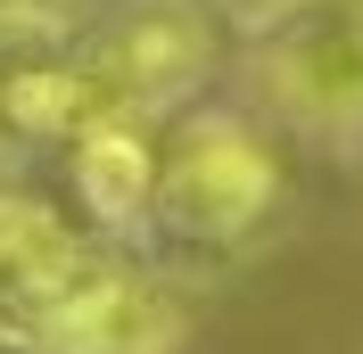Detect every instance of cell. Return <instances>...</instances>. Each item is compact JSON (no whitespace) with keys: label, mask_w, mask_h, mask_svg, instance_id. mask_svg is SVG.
I'll return each instance as SVG.
<instances>
[{"label":"cell","mask_w":363,"mask_h":354,"mask_svg":"<svg viewBox=\"0 0 363 354\" xmlns=\"http://www.w3.org/2000/svg\"><path fill=\"white\" fill-rule=\"evenodd\" d=\"M281 206V165H272L264 132L240 124L223 108L182 115L165 140V181H157V215L140 239L157 247V264L174 272H223L256 247V231Z\"/></svg>","instance_id":"6da1fadb"},{"label":"cell","mask_w":363,"mask_h":354,"mask_svg":"<svg viewBox=\"0 0 363 354\" xmlns=\"http://www.w3.org/2000/svg\"><path fill=\"white\" fill-rule=\"evenodd\" d=\"M83 58L108 91V115H165L215 67V17L206 0H124L83 33Z\"/></svg>","instance_id":"7a4b0ae2"},{"label":"cell","mask_w":363,"mask_h":354,"mask_svg":"<svg viewBox=\"0 0 363 354\" xmlns=\"http://www.w3.org/2000/svg\"><path fill=\"white\" fill-rule=\"evenodd\" d=\"M91 124H108V91L91 74L83 42L67 33V17H50V8L0 17V132L83 140Z\"/></svg>","instance_id":"3957f363"},{"label":"cell","mask_w":363,"mask_h":354,"mask_svg":"<svg viewBox=\"0 0 363 354\" xmlns=\"http://www.w3.org/2000/svg\"><path fill=\"white\" fill-rule=\"evenodd\" d=\"M256 83L306 132H363V0H322L272 33L256 50Z\"/></svg>","instance_id":"277c9868"},{"label":"cell","mask_w":363,"mask_h":354,"mask_svg":"<svg viewBox=\"0 0 363 354\" xmlns=\"http://www.w3.org/2000/svg\"><path fill=\"white\" fill-rule=\"evenodd\" d=\"M157 181H165V149H149L133 115H108L74 140V190H83V215L108 231V239H140L149 215H157Z\"/></svg>","instance_id":"5b68a950"},{"label":"cell","mask_w":363,"mask_h":354,"mask_svg":"<svg viewBox=\"0 0 363 354\" xmlns=\"http://www.w3.org/2000/svg\"><path fill=\"white\" fill-rule=\"evenodd\" d=\"M91 247L67 231V215L25 190V181H0V321H33L42 297L83 264Z\"/></svg>","instance_id":"8992f818"},{"label":"cell","mask_w":363,"mask_h":354,"mask_svg":"<svg viewBox=\"0 0 363 354\" xmlns=\"http://www.w3.org/2000/svg\"><path fill=\"white\" fill-rule=\"evenodd\" d=\"M215 8H223V17L240 25V33H256V42H272V33H289L297 17H314L322 0H215Z\"/></svg>","instance_id":"52a82bcc"},{"label":"cell","mask_w":363,"mask_h":354,"mask_svg":"<svg viewBox=\"0 0 363 354\" xmlns=\"http://www.w3.org/2000/svg\"><path fill=\"white\" fill-rule=\"evenodd\" d=\"M0 354H42V338L17 330V321H0Z\"/></svg>","instance_id":"ba28073f"},{"label":"cell","mask_w":363,"mask_h":354,"mask_svg":"<svg viewBox=\"0 0 363 354\" xmlns=\"http://www.w3.org/2000/svg\"><path fill=\"white\" fill-rule=\"evenodd\" d=\"M25 8H50V0H0V17H25Z\"/></svg>","instance_id":"9c48e42d"},{"label":"cell","mask_w":363,"mask_h":354,"mask_svg":"<svg viewBox=\"0 0 363 354\" xmlns=\"http://www.w3.org/2000/svg\"><path fill=\"white\" fill-rule=\"evenodd\" d=\"M99 354H133V346H99Z\"/></svg>","instance_id":"30bf717a"}]
</instances>
